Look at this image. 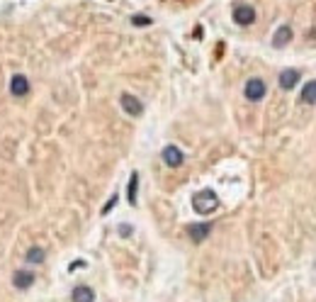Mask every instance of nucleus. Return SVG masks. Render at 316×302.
I'll list each match as a JSON object with an SVG mask.
<instances>
[{"mask_svg": "<svg viewBox=\"0 0 316 302\" xmlns=\"http://www.w3.org/2000/svg\"><path fill=\"white\" fill-rule=\"evenodd\" d=\"M265 83L260 81V78H251L248 83H246V88H243V95H246V100H251V102H260L263 98H265Z\"/></svg>", "mask_w": 316, "mask_h": 302, "instance_id": "nucleus-2", "label": "nucleus"}, {"mask_svg": "<svg viewBox=\"0 0 316 302\" xmlns=\"http://www.w3.org/2000/svg\"><path fill=\"white\" fill-rule=\"evenodd\" d=\"M119 102H122L124 112H127V115H132V117H139V115L144 112V102H141L139 98H134L132 93H124Z\"/></svg>", "mask_w": 316, "mask_h": 302, "instance_id": "nucleus-4", "label": "nucleus"}, {"mask_svg": "<svg viewBox=\"0 0 316 302\" xmlns=\"http://www.w3.org/2000/svg\"><path fill=\"white\" fill-rule=\"evenodd\" d=\"M119 234H122V237H129V234H132V227H129V224H122V227H119Z\"/></svg>", "mask_w": 316, "mask_h": 302, "instance_id": "nucleus-17", "label": "nucleus"}, {"mask_svg": "<svg viewBox=\"0 0 316 302\" xmlns=\"http://www.w3.org/2000/svg\"><path fill=\"white\" fill-rule=\"evenodd\" d=\"M115 205H117V195H115V198H110V202H107V205H105V210H102V214H107V212L112 210V207H115Z\"/></svg>", "mask_w": 316, "mask_h": 302, "instance_id": "nucleus-16", "label": "nucleus"}, {"mask_svg": "<svg viewBox=\"0 0 316 302\" xmlns=\"http://www.w3.org/2000/svg\"><path fill=\"white\" fill-rule=\"evenodd\" d=\"M233 22L241 25V27L253 25V22H256V10H253L251 5H238V7L233 10Z\"/></svg>", "mask_w": 316, "mask_h": 302, "instance_id": "nucleus-3", "label": "nucleus"}, {"mask_svg": "<svg viewBox=\"0 0 316 302\" xmlns=\"http://www.w3.org/2000/svg\"><path fill=\"white\" fill-rule=\"evenodd\" d=\"M132 22H134L136 27H146V25H151V17H141V15H136V17H132Z\"/></svg>", "mask_w": 316, "mask_h": 302, "instance_id": "nucleus-15", "label": "nucleus"}, {"mask_svg": "<svg viewBox=\"0 0 316 302\" xmlns=\"http://www.w3.org/2000/svg\"><path fill=\"white\" fill-rule=\"evenodd\" d=\"M10 93H12L15 98H25V95L29 93L27 76H22V73H15V76L10 78Z\"/></svg>", "mask_w": 316, "mask_h": 302, "instance_id": "nucleus-5", "label": "nucleus"}, {"mask_svg": "<svg viewBox=\"0 0 316 302\" xmlns=\"http://www.w3.org/2000/svg\"><path fill=\"white\" fill-rule=\"evenodd\" d=\"M163 161H166V166H171V168H178V166H182V161H185V156H182V151L178 149V147H166L163 149Z\"/></svg>", "mask_w": 316, "mask_h": 302, "instance_id": "nucleus-6", "label": "nucleus"}, {"mask_svg": "<svg viewBox=\"0 0 316 302\" xmlns=\"http://www.w3.org/2000/svg\"><path fill=\"white\" fill-rule=\"evenodd\" d=\"M12 283H15V288H17V290H27L29 285L34 283V273L15 271V275H12Z\"/></svg>", "mask_w": 316, "mask_h": 302, "instance_id": "nucleus-9", "label": "nucleus"}, {"mask_svg": "<svg viewBox=\"0 0 316 302\" xmlns=\"http://www.w3.org/2000/svg\"><path fill=\"white\" fill-rule=\"evenodd\" d=\"M289 39H292V30H289V25H282L280 30L275 32V37H272V47L282 49L285 44H289Z\"/></svg>", "mask_w": 316, "mask_h": 302, "instance_id": "nucleus-11", "label": "nucleus"}, {"mask_svg": "<svg viewBox=\"0 0 316 302\" xmlns=\"http://www.w3.org/2000/svg\"><path fill=\"white\" fill-rule=\"evenodd\" d=\"M297 81H299V71H294V68H287L280 73V88L282 91H292L297 86Z\"/></svg>", "mask_w": 316, "mask_h": 302, "instance_id": "nucleus-7", "label": "nucleus"}, {"mask_svg": "<svg viewBox=\"0 0 316 302\" xmlns=\"http://www.w3.org/2000/svg\"><path fill=\"white\" fill-rule=\"evenodd\" d=\"M83 266H86V263H83V261H76V263H73V266H71V271H76V268H83Z\"/></svg>", "mask_w": 316, "mask_h": 302, "instance_id": "nucleus-18", "label": "nucleus"}, {"mask_svg": "<svg viewBox=\"0 0 316 302\" xmlns=\"http://www.w3.org/2000/svg\"><path fill=\"white\" fill-rule=\"evenodd\" d=\"M71 300L73 302H95V293H92L88 285H78V288H73Z\"/></svg>", "mask_w": 316, "mask_h": 302, "instance_id": "nucleus-10", "label": "nucleus"}, {"mask_svg": "<svg viewBox=\"0 0 316 302\" xmlns=\"http://www.w3.org/2000/svg\"><path fill=\"white\" fill-rule=\"evenodd\" d=\"M302 102H307V105H314L316 102V81H309L302 88Z\"/></svg>", "mask_w": 316, "mask_h": 302, "instance_id": "nucleus-12", "label": "nucleus"}, {"mask_svg": "<svg viewBox=\"0 0 316 302\" xmlns=\"http://www.w3.org/2000/svg\"><path fill=\"white\" fill-rule=\"evenodd\" d=\"M192 207L200 214H212V212L219 210V198L214 190H200L192 195Z\"/></svg>", "mask_w": 316, "mask_h": 302, "instance_id": "nucleus-1", "label": "nucleus"}, {"mask_svg": "<svg viewBox=\"0 0 316 302\" xmlns=\"http://www.w3.org/2000/svg\"><path fill=\"white\" fill-rule=\"evenodd\" d=\"M136 188H139V173L134 171L132 178H129V202L136 205Z\"/></svg>", "mask_w": 316, "mask_h": 302, "instance_id": "nucleus-14", "label": "nucleus"}, {"mask_svg": "<svg viewBox=\"0 0 316 302\" xmlns=\"http://www.w3.org/2000/svg\"><path fill=\"white\" fill-rule=\"evenodd\" d=\"M209 232H212V224H192L190 229H187V234H190V239L195 244L204 242L207 237H209Z\"/></svg>", "mask_w": 316, "mask_h": 302, "instance_id": "nucleus-8", "label": "nucleus"}, {"mask_svg": "<svg viewBox=\"0 0 316 302\" xmlns=\"http://www.w3.org/2000/svg\"><path fill=\"white\" fill-rule=\"evenodd\" d=\"M44 256H46V253H44V249H42V246H32V249L27 251V261H29V263H42V261H44Z\"/></svg>", "mask_w": 316, "mask_h": 302, "instance_id": "nucleus-13", "label": "nucleus"}]
</instances>
